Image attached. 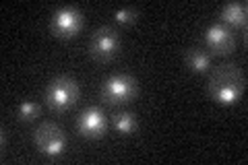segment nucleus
Masks as SVG:
<instances>
[{
    "mask_svg": "<svg viewBox=\"0 0 248 165\" xmlns=\"http://www.w3.org/2000/svg\"><path fill=\"white\" fill-rule=\"evenodd\" d=\"M246 89V75L238 64H221L217 66L207 83V93L213 101L221 105H234L242 97Z\"/></svg>",
    "mask_w": 248,
    "mask_h": 165,
    "instance_id": "nucleus-1",
    "label": "nucleus"
},
{
    "mask_svg": "<svg viewBox=\"0 0 248 165\" xmlns=\"http://www.w3.org/2000/svg\"><path fill=\"white\" fill-rule=\"evenodd\" d=\"M81 89L79 83L71 76H56L52 78L46 87V105H48L52 112H68L77 101H79Z\"/></svg>",
    "mask_w": 248,
    "mask_h": 165,
    "instance_id": "nucleus-2",
    "label": "nucleus"
},
{
    "mask_svg": "<svg viewBox=\"0 0 248 165\" xmlns=\"http://www.w3.org/2000/svg\"><path fill=\"white\" fill-rule=\"evenodd\" d=\"M33 140H35V147L46 159H56L64 153L66 149V135L56 122H42L37 126L35 135H33Z\"/></svg>",
    "mask_w": 248,
    "mask_h": 165,
    "instance_id": "nucleus-3",
    "label": "nucleus"
},
{
    "mask_svg": "<svg viewBox=\"0 0 248 165\" xmlns=\"http://www.w3.org/2000/svg\"><path fill=\"white\" fill-rule=\"evenodd\" d=\"M139 93V85L130 75H112L102 85V97L112 105L130 104Z\"/></svg>",
    "mask_w": 248,
    "mask_h": 165,
    "instance_id": "nucleus-4",
    "label": "nucleus"
},
{
    "mask_svg": "<svg viewBox=\"0 0 248 165\" xmlns=\"http://www.w3.org/2000/svg\"><path fill=\"white\" fill-rule=\"evenodd\" d=\"M120 50V35L110 25L99 27L89 39V54L97 62H110Z\"/></svg>",
    "mask_w": 248,
    "mask_h": 165,
    "instance_id": "nucleus-5",
    "label": "nucleus"
},
{
    "mask_svg": "<svg viewBox=\"0 0 248 165\" xmlns=\"http://www.w3.org/2000/svg\"><path fill=\"white\" fill-rule=\"evenodd\" d=\"M52 33L60 39H71L83 29V15L75 6H62L52 15L50 21Z\"/></svg>",
    "mask_w": 248,
    "mask_h": 165,
    "instance_id": "nucleus-6",
    "label": "nucleus"
},
{
    "mask_svg": "<svg viewBox=\"0 0 248 165\" xmlns=\"http://www.w3.org/2000/svg\"><path fill=\"white\" fill-rule=\"evenodd\" d=\"M106 128H108L106 114L95 105L85 107L79 114V118H77V132L83 138H91V140L102 138L106 135Z\"/></svg>",
    "mask_w": 248,
    "mask_h": 165,
    "instance_id": "nucleus-7",
    "label": "nucleus"
},
{
    "mask_svg": "<svg viewBox=\"0 0 248 165\" xmlns=\"http://www.w3.org/2000/svg\"><path fill=\"white\" fill-rule=\"evenodd\" d=\"M205 44L215 56H228L236 48V37L232 33V29L223 23H213L205 31Z\"/></svg>",
    "mask_w": 248,
    "mask_h": 165,
    "instance_id": "nucleus-8",
    "label": "nucleus"
},
{
    "mask_svg": "<svg viewBox=\"0 0 248 165\" xmlns=\"http://www.w3.org/2000/svg\"><path fill=\"white\" fill-rule=\"evenodd\" d=\"M221 23L226 27H244L246 23V4L242 2H230L221 9Z\"/></svg>",
    "mask_w": 248,
    "mask_h": 165,
    "instance_id": "nucleus-9",
    "label": "nucleus"
},
{
    "mask_svg": "<svg viewBox=\"0 0 248 165\" xmlns=\"http://www.w3.org/2000/svg\"><path fill=\"white\" fill-rule=\"evenodd\" d=\"M186 66L197 75H205L207 70L211 68V56L199 48H190L186 52Z\"/></svg>",
    "mask_w": 248,
    "mask_h": 165,
    "instance_id": "nucleus-10",
    "label": "nucleus"
},
{
    "mask_svg": "<svg viewBox=\"0 0 248 165\" xmlns=\"http://www.w3.org/2000/svg\"><path fill=\"white\" fill-rule=\"evenodd\" d=\"M112 126H114V130L118 132V135L128 136V135H133V132L137 130V120H135V116L130 112H116L114 118H112Z\"/></svg>",
    "mask_w": 248,
    "mask_h": 165,
    "instance_id": "nucleus-11",
    "label": "nucleus"
},
{
    "mask_svg": "<svg viewBox=\"0 0 248 165\" xmlns=\"http://www.w3.org/2000/svg\"><path fill=\"white\" fill-rule=\"evenodd\" d=\"M37 116H40V104H35V101H23L17 107V118L21 122H31Z\"/></svg>",
    "mask_w": 248,
    "mask_h": 165,
    "instance_id": "nucleus-12",
    "label": "nucleus"
},
{
    "mask_svg": "<svg viewBox=\"0 0 248 165\" xmlns=\"http://www.w3.org/2000/svg\"><path fill=\"white\" fill-rule=\"evenodd\" d=\"M139 17V11L137 9H122V11H116L114 13V19L120 23V25H130L135 23Z\"/></svg>",
    "mask_w": 248,
    "mask_h": 165,
    "instance_id": "nucleus-13",
    "label": "nucleus"
},
{
    "mask_svg": "<svg viewBox=\"0 0 248 165\" xmlns=\"http://www.w3.org/2000/svg\"><path fill=\"white\" fill-rule=\"evenodd\" d=\"M4 147H6V132L2 130V149H4Z\"/></svg>",
    "mask_w": 248,
    "mask_h": 165,
    "instance_id": "nucleus-14",
    "label": "nucleus"
}]
</instances>
